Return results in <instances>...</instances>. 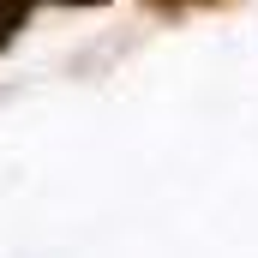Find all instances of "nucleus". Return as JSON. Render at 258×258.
<instances>
[{
    "label": "nucleus",
    "mask_w": 258,
    "mask_h": 258,
    "mask_svg": "<svg viewBox=\"0 0 258 258\" xmlns=\"http://www.w3.org/2000/svg\"><path fill=\"white\" fill-rule=\"evenodd\" d=\"M24 12H30V0H0V48L24 30Z\"/></svg>",
    "instance_id": "1"
},
{
    "label": "nucleus",
    "mask_w": 258,
    "mask_h": 258,
    "mask_svg": "<svg viewBox=\"0 0 258 258\" xmlns=\"http://www.w3.org/2000/svg\"><path fill=\"white\" fill-rule=\"evenodd\" d=\"M66 6H90V0H66Z\"/></svg>",
    "instance_id": "2"
}]
</instances>
